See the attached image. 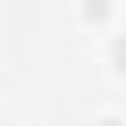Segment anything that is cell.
<instances>
[{"instance_id": "1", "label": "cell", "mask_w": 126, "mask_h": 126, "mask_svg": "<svg viewBox=\"0 0 126 126\" xmlns=\"http://www.w3.org/2000/svg\"><path fill=\"white\" fill-rule=\"evenodd\" d=\"M114 63H118V71H126V39L114 43Z\"/></svg>"}]
</instances>
